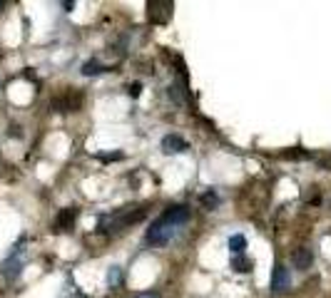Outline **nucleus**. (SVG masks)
Wrapping results in <instances>:
<instances>
[{"mask_svg":"<svg viewBox=\"0 0 331 298\" xmlns=\"http://www.w3.org/2000/svg\"><path fill=\"white\" fill-rule=\"evenodd\" d=\"M177 224L174 221H169L165 214L160 216V219H155L152 221V226L147 229V244H152V246H165V244H169L172 239H174V234H177Z\"/></svg>","mask_w":331,"mask_h":298,"instance_id":"f257e3e1","label":"nucleus"},{"mask_svg":"<svg viewBox=\"0 0 331 298\" xmlns=\"http://www.w3.org/2000/svg\"><path fill=\"white\" fill-rule=\"evenodd\" d=\"M144 209H137V211H132V209H122L117 214H112V216H105L102 221H100V231H105V234H110V231H122L125 226H130V224H135V221H140L144 219Z\"/></svg>","mask_w":331,"mask_h":298,"instance_id":"f03ea898","label":"nucleus"},{"mask_svg":"<svg viewBox=\"0 0 331 298\" xmlns=\"http://www.w3.org/2000/svg\"><path fill=\"white\" fill-rule=\"evenodd\" d=\"M172 3L169 0H149L147 3V15H149V20L152 23H160L165 25L169 18H172Z\"/></svg>","mask_w":331,"mask_h":298,"instance_id":"7ed1b4c3","label":"nucleus"},{"mask_svg":"<svg viewBox=\"0 0 331 298\" xmlns=\"http://www.w3.org/2000/svg\"><path fill=\"white\" fill-rule=\"evenodd\" d=\"M286 288H291V274L284 263L274 266V274H272V291L274 293H284Z\"/></svg>","mask_w":331,"mask_h":298,"instance_id":"20e7f679","label":"nucleus"},{"mask_svg":"<svg viewBox=\"0 0 331 298\" xmlns=\"http://www.w3.org/2000/svg\"><path fill=\"white\" fill-rule=\"evenodd\" d=\"M187 149H189V144L179 137V135H167V137H162V152H165V154H182V152H187Z\"/></svg>","mask_w":331,"mask_h":298,"instance_id":"39448f33","label":"nucleus"},{"mask_svg":"<svg viewBox=\"0 0 331 298\" xmlns=\"http://www.w3.org/2000/svg\"><path fill=\"white\" fill-rule=\"evenodd\" d=\"M291 261H294V269H299V271H309V269H311V263H314V253H311V249L302 246V249H296V251H294Z\"/></svg>","mask_w":331,"mask_h":298,"instance_id":"423d86ee","label":"nucleus"},{"mask_svg":"<svg viewBox=\"0 0 331 298\" xmlns=\"http://www.w3.org/2000/svg\"><path fill=\"white\" fill-rule=\"evenodd\" d=\"M75 219H77V209L75 207H68V209H63L60 214H57V231H65V229H70L72 224H75Z\"/></svg>","mask_w":331,"mask_h":298,"instance_id":"0eeeda50","label":"nucleus"},{"mask_svg":"<svg viewBox=\"0 0 331 298\" xmlns=\"http://www.w3.org/2000/svg\"><path fill=\"white\" fill-rule=\"evenodd\" d=\"M227 246H229V251L234 253V256H242V253H244V249H247V239H244L242 234H234V236L229 239V244H227Z\"/></svg>","mask_w":331,"mask_h":298,"instance_id":"6e6552de","label":"nucleus"},{"mask_svg":"<svg viewBox=\"0 0 331 298\" xmlns=\"http://www.w3.org/2000/svg\"><path fill=\"white\" fill-rule=\"evenodd\" d=\"M100 72H105V68H102L97 60H87V62L82 65V75H85V77H95V75H100Z\"/></svg>","mask_w":331,"mask_h":298,"instance_id":"1a4fd4ad","label":"nucleus"},{"mask_svg":"<svg viewBox=\"0 0 331 298\" xmlns=\"http://www.w3.org/2000/svg\"><path fill=\"white\" fill-rule=\"evenodd\" d=\"M18 271H20V258H18V256L3 263V274H5V276H10V278H13V276H18Z\"/></svg>","mask_w":331,"mask_h":298,"instance_id":"9d476101","label":"nucleus"},{"mask_svg":"<svg viewBox=\"0 0 331 298\" xmlns=\"http://www.w3.org/2000/svg\"><path fill=\"white\" fill-rule=\"evenodd\" d=\"M254 263L249 261V258H244V256H234V261H232V269L239 271V274H244V271H249Z\"/></svg>","mask_w":331,"mask_h":298,"instance_id":"9b49d317","label":"nucleus"},{"mask_svg":"<svg viewBox=\"0 0 331 298\" xmlns=\"http://www.w3.org/2000/svg\"><path fill=\"white\" fill-rule=\"evenodd\" d=\"M119 283H122V271H119L117 266H112V269L107 271V286L115 288V286H119Z\"/></svg>","mask_w":331,"mask_h":298,"instance_id":"f8f14e48","label":"nucleus"},{"mask_svg":"<svg viewBox=\"0 0 331 298\" xmlns=\"http://www.w3.org/2000/svg\"><path fill=\"white\" fill-rule=\"evenodd\" d=\"M202 204L207 209H214L217 204H219V196L214 194V191H207V194H202Z\"/></svg>","mask_w":331,"mask_h":298,"instance_id":"ddd939ff","label":"nucleus"},{"mask_svg":"<svg viewBox=\"0 0 331 298\" xmlns=\"http://www.w3.org/2000/svg\"><path fill=\"white\" fill-rule=\"evenodd\" d=\"M127 92H130V97H140V92H142V85L140 82H132L130 87H127Z\"/></svg>","mask_w":331,"mask_h":298,"instance_id":"4468645a","label":"nucleus"},{"mask_svg":"<svg viewBox=\"0 0 331 298\" xmlns=\"http://www.w3.org/2000/svg\"><path fill=\"white\" fill-rule=\"evenodd\" d=\"M125 154L122 152H115V154H100V159L102 161H117V159H122Z\"/></svg>","mask_w":331,"mask_h":298,"instance_id":"2eb2a0df","label":"nucleus"},{"mask_svg":"<svg viewBox=\"0 0 331 298\" xmlns=\"http://www.w3.org/2000/svg\"><path fill=\"white\" fill-rule=\"evenodd\" d=\"M137 298H162L157 291H144V293H137Z\"/></svg>","mask_w":331,"mask_h":298,"instance_id":"dca6fc26","label":"nucleus"},{"mask_svg":"<svg viewBox=\"0 0 331 298\" xmlns=\"http://www.w3.org/2000/svg\"><path fill=\"white\" fill-rule=\"evenodd\" d=\"M3 5H5V3H3V0H0V8H3Z\"/></svg>","mask_w":331,"mask_h":298,"instance_id":"f3484780","label":"nucleus"}]
</instances>
